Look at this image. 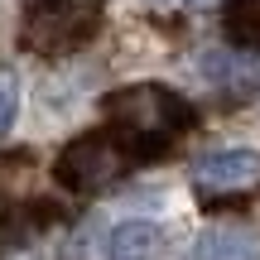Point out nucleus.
<instances>
[{"instance_id": "423d86ee", "label": "nucleus", "mask_w": 260, "mask_h": 260, "mask_svg": "<svg viewBox=\"0 0 260 260\" xmlns=\"http://www.w3.org/2000/svg\"><path fill=\"white\" fill-rule=\"evenodd\" d=\"M164 255V226L130 217L106 236V260H159Z\"/></svg>"}, {"instance_id": "6e6552de", "label": "nucleus", "mask_w": 260, "mask_h": 260, "mask_svg": "<svg viewBox=\"0 0 260 260\" xmlns=\"http://www.w3.org/2000/svg\"><path fill=\"white\" fill-rule=\"evenodd\" d=\"M222 34H226V44L260 53V0H226L222 5Z\"/></svg>"}, {"instance_id": "7ed1b4c3", "label": "nucleus", "mask_w": 260, "mask_h": 260, "mask_svg": "<svg viewBox=\"0 0 260 260\" xmlns=\"http://www.w3.org/2000/svg\"><path fill=\"white\" fill-rule=\"evenodd\" d=\"M125 169H130V154L106 125L102 130H82V135L68 140V145L58 149V159H53V178L68 193H102Z\"/></svg>"}, {"instance_id": "f03ea898", "label": "nucleus", "mask_w": 260, "mask_h": 260, "mask_svg": "<svg viewBox=\"0 0 260 260\" xmlns=\"http://www.w3.org/2000/svg\"><path fill=\"white\" fill-rule=\"evenodd\" d=\"M96 29H102L96 0H29L19 15V48L39 58H63L92 44Z\"/></svg>"}, {"instance_id": "0eeeda50", "label": "nucleus", "mask_w": 260, "mask_h": 260, "mask_svg": "<svg viewBox=\"0 0 260 260\" xmlns=\"http://www.w3.org/2000/svg\"><path fill=\"white\" fill-rule=\"evenodd\" d=\"M193 260H260V236L246 226H212L193 241Z\"/></svg>"}, {"instance_id": "1a4fd4ad", "label": "nucleus", "mask_w": 260, "mask_h": 260, "mask_svg": "<svg viewBox=\"0 0 260 260\" xmlns=\"http://www.w3.org/2000/svg\"><path fill=\"white\" fill-rule=\"evenodd\" d=\"M15 111H19V77L10 68H0V130H10Z\"/></svg>"}, {"instance_id": "20e7f679", "label": "nucleus", "mask_w": 260, "mask_h": 260, "mask_svg": "<svg viewBox=\"0 0 260 260\" xmlns=\"http://www.w3.org/2000/svg\"><path fill=\"white\" fill-rule=\"evenodd\" d=\"M260 178V154L255 149H212L193 164V183L203 193H232Z\"/></svg>"}, {"instance_id": "39448f33", "label": "nucleus", "mask_w": 260, "mask_h": 260, "mask_svg": "<svg viewBox=\"0 0 260 260\" xmlns=\"http://www.w3.org/2000/svg\"><path fill=\"white\" fill-rule=\"evenodd\" d=\"M203 77L207 82H217L222 92H241L251 96L260 92V53H251V48H207L203 53Z\"/></svg>"}, {"instance_id": "f257e3e1", "label": "nucleus", "mask_w": 260, "mask_h": 260, "mask_svg": "<svg viewBox=\"0 0 260 260\" xmlns=\"http://www.w3.org/2000/svg\"><path fill=\"white\" fill-rule=\"evenodd\" d=\"M106 130L125 145L130 164H149L164 159L178 140L193 130V106L164 82H140V87H121L106 96Z\"/></svg>"}, {"instance_id": "9d476101", "label": "nucleus", "mask_w": 260, "mask_h": 260, "mask_svg": "<svg viewBox=\"0 0 260 260\" xmlns=\"http://www.w3.org/2000/svg\"><path fill=\"white\" fill-rule=\"evenodd\" d=\"M149 5H183V0H149Z\"/></svg>"}]
</instances>
